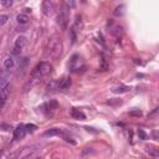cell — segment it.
Here are the masks:
<instances>
[{
  "instance_id": "6da1fadb",
  "label": "cell",
  "mask_w": 159,
  "mask_h": 159,
  "mask_svg": "<svg viewBox=\"0 0 159 159\" xmlns=\"http://www.w3.org/2000/svg\"><path fill=\"white\" fill-rule=\"evenodd\" d=\"M61 54V41L57 39H49L46 45V56H57Z\"/></svg>"
},
{
  "instance_id": "7a4b0ae2",
  "label": "cell",
  "mask_w": 159,
  "mask_h": 159,
  "mask_svg": "<svg viewBox=\"0 0 159 159\" xmlns=\"http://www.w3.org/2000/svg\"><path fill=\"white\" fill-rule=\"evenodd\" d=\"M68 11H70V8H68L67 4H63V6L61 9V11L59 14V16H57V21H59V25L62 30H66L67 29V24H68Z\"/></svg>"
},
{
  "instance_id": "3957f363",
  "label": "cell",
  "mask_w": 159,
  "mask_h": 159,
  "mask_svg": "<svg viewBox=\"0 0 159 159\" xmlns=\"http://www.w3.org/2000/svg\"><path fill=\"white\" fill-rule=\"evenodd\" d=\"M41 9H42L44 15L50 16L55 10V5H54V3H52V0H44V1H42V5H41Z\"/></svg>"
},
{
  "instance_id": "277c9868",
  "label": "cell",
  "mask_w": 159,
  "mask_h": 159,
  "mask_svg": "<svg viewBox=\"0 0 159 159\" xmlns=\"http://www.w3.org/2000/svg\"><path fill=\"white\" fill-rule=\"evenodd\" d=\"M34 148L33 147H25L23 148L20 152L15 153V155H16L18 158H30V157H35L36 154L34 153Z\"/></svg>"
},
{
  "instance_id": "5b68a950",
  "label": "cell",
  "mask_w": 159,
  "mask_h": 159,
  "mask_svg": "<svg viewBox=\"0 0 159 159\" xmlns=\"http://www.w3.org/2000/svg\"><path fill=\"white\" fill-rule=\"evenodd\" d=\"M36 68L39 70L41 76H46V75H49V73L51 72L52 66H51L50 62H41L40 65H38V67H36Z\"/></svg>"
},
{
  "instance_id": "8992f818",
  "label": "cell",
  "mask_w": 159,
  "mask_h": 159,
  "mask_svg": "<svg viewBox=\"0 0 159 159\" xmlns=\"http://www.w3.org/2000/svg\"><path fill=\"white\" fill-rule=\"evenodd\" d=\"M26 134V129H25V126L23 124H20L16 127V129L14 131V139L15 141H18V139H21V138H24Z\"/></svg>"
},
{
  "instance_id": "52a82bcc",
  "label": "cell",
  "mask_w": 159,
  "mask_h": 159,
  "mask_svg": "<svg viewBox=\"0 0 159 159\" xmlns=\"http://www.w3.org/2000/svg\"><path fill=\"white\" fill-rule=\"evenodd\" d=\"M71 87V80L70 78H62L60 82L57 83V88L59 89H67Z\"/></svg>"
},
{
  "instance_id": "ba28073f",
  "label": "cell",
  "mask_w": 159,
  "mask_h": 159,
  "mask_svg": "<svg viewBox=\"0 0 159 159\" xmlns=\"http://www.w3.org/2000/svg\"><path fill=\"white\" fill-rule=\"evenodd\" d=\"M15 66V61L13 57H6V59L4 60V68L6 71H10V70H13Z\"/></svg>"
},
{
  "instance_id": "9c48e42d",
  "label": "cell",
  "mask_w": 159,
  "mask_h": 159,
  "mask_svg": "<svg viewBox=\"0 0 159 159\" xmlns=\"http://www.w3.org/2000/svg\"><path fill=\"white\" fill-rule=\"evenodd\" d=\"M26 42H28V40H26L25 36H19V38H16V40H15V47H18V49H24Z\"/></svg>"
},
{
  "instance_id": "30bf717a",
  "label": "cell",
  "mask_w": 159,
  "mask_h": 159,
  "mask_svg": "<svg viewBox=\"0 0 159 159\" xmlns=\"http://www.w3.org/2000/svg\"><path fill=\"white\" fill-rule=\"evenodd\" d=\"M60 134H62V132L57 128H51L44 132V137H54V136H60Z\"/></svg>"
},
{
  "instance_id": "8fae6325",
  "label": "cell",
  "mask_w": 159,
  "mask_h": 159,
  "mask_svg": "<svg viewBox=\"0 0 159 159\" xmlns=\"http://www.w3.org/2000/svg\"><path fill=\"white\" fill-rule=\"evenodd\" d=\"M16 20H18V23L20 25H25V24H28V21H29V16L26 14H19L18 16H16Z\"/></svg>"
},
{
  "instance_id": "7c38bea8",
  "label": "cell",
  "mask_w": 159,
  "mask_h": 159,
  "mask_svg": "<svg viewBox=\"0 0 159 159\" xmlns=\"http://www.w3.org/2000/svg\"><path fill=\"white\" fill-rule=\"evenodd\" d=\"M112 91L114 93H124V92H128L129 91V87H127V86H118V87H114Z\"/></svg>"
},
{
  "instance_id": "4fadbf2b",
  "label": "cell",
  "mask_w": 159,
  "mask_h": 159,
  "mask_svg": "<svg viewBox=\"0 0 159 159\" xmlns=\"http://www.w3.org/2000/svg\"><path fill=\"white\" fill-rule=\"evenodd\" d=\"M71 114H72V117H75V118H77V119H84V114L82 113V112H80L78 109H76V108H73L72 109V112H71Z\"/></svg>"
},
{
  "instance_id": "5bb4252c",
  "label": "cell",
  "mask_w": 159,
  "mask_h": 159,
  "mask_svg": "<svg viewBox=\"0 0 159 159\" xmlns=\"http://www.w3.org/2000/svg\"><path fill=\"white\" fill-rule=\"evenodd\" d=\"M116 16H121V15L124 14V5H119V6H117L114 9V13H113Z\"/></svg>"
},
{
  "instance_id": "9a60e30c",
  "label": "cell",
  "mask_w": 159,
  "mask_h": 159,
  "mask_svg": "<svg viewBox=\"0 0 159 159\" xmlns=\"http://www.w3.org/2000/svg\"><path fill=\"white\" fill-rule=\"evenodd\" d=\"M8 20H9V16H8V15H5V14L0 15V26H3V25L6 24V23H8Z\"/></svg>"
},
{
  "instance_id": "2e32d148",
  "label": "cell",
  "mask_w": 159,
  "mask_h": 159,
  "mask_svg": "<svg viewBox=\"0 0 159 159\" xmlns=\"http://www.w3.org/2000/svg\"><path fill=\"white\" fill-rule=\"evenodd\" d=\"M1 5L5 8H10L13 5V0H1Z\"/></svg>"
},
{
  "instance_id": "e0dca14e",
  "label": "cell",
  "mask_w": 159,
  "mask_h": 159,
  "mask_svg": "<svg viewBox=\"0 0 159 159\" xmlns=\"http://www.w3.org/2000/svg\"><path fill=\"white\" fill-rule=\"evenodd\" d=\"M25 129H26V132H34L36 129V126H34V124H26L25 126Z\"/></svg>"
},
{
  "instance_id": "ac0fdd59",
  "label": "cell",
  "mask_w": 159,
  "mask_h": 159,
  "mask_svg": "<svg viewBox=\"0 0 159 159\" xmlns=\"http://www.w3.org/2000/svg\"><path fill=\"white\" fill-rule=\"evenodd\" d=\"M138 137L141 139H147V134H146V132L143 129H138Z\"/></svg>"
},
{
  "instance_id": "d6986e66",
  "label": "cell",
  "mask_w": 159,
  "mask_h": 159,
  "mask_svg": "<svg viewBox=\"0 0 159 159\" xmlns=\"http://www.w3.org/2000/svg\"><path fill=\"white\" fill-rule=\"evenodd\" d=\"M20 52H21V49H18V47H14L13 49V54L14 55H20Z\"/></svg>"
},
{
  "instance_id": "ffe728a7",
  "label": "cell",
  "mask_w": 159,
  "mask_h": 159,
  "mask_svg": "<svg viewBox=\"0 0 159 159\" xmlns=\"http://www.w3.org/2000/svg\"><path fill=\"white\" fill-rule=\"evenodd\" d=\"M131 116H141L142 114V112H141V111L138 109V111H132V112L129 113Z\"/></svg>"
},
{
  "instance_id": "44dd1931",
  "label": "cell",
  "mask_w": 159,
  "mask_h": 159,
  "mask_svg": "<svg viewBox=\"0 0 159 159\" xmlns=\"http://www.w3.org/2000/svg\"><path fill=\"white\" fill-rule=\"evenodd\" d=\"M0 128H3L4 131H9V129H11V127H9L8 124H0Z\"/></svg>"
}]
</instances>
